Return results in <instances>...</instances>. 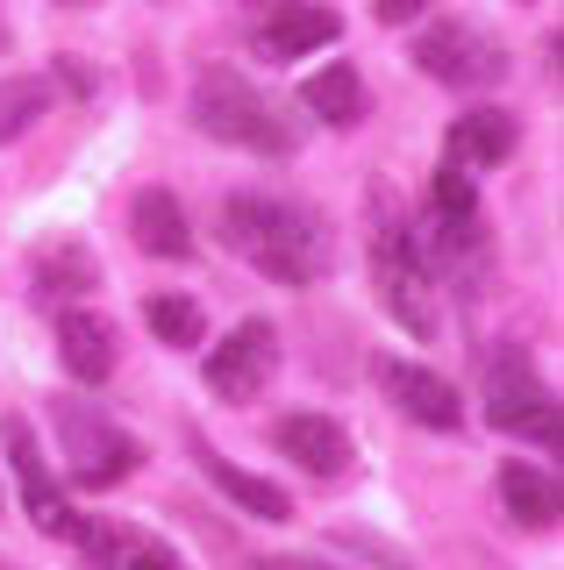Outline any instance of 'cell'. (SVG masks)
I'll return each instance as SVG.
<instances>
[{"label":"cell","mask_w":564,"mask_h":570,"mask_svg":"<svg viewBox=\"0 0 564 570\" xmlns=\"http://www.w3.org/2000/svg\"><path fill=\"white\" fill-rule=\"evenodd\" d=\"M94 278H100V264H94V249H86V243H43L37 249V293L79 299V293H94Z\"/></svg>","instance_id":"ac0fdd59"},{"label":"cell","mask_w":564,"mask_h":570,"mask_svg":"<svg viewBox=\"0 0 564 570\" xmlns=\"http://www.w3.org/2000/svg\"><path fill=\"white\" fill-rule=\"evenodd\" d=\"M193 121H201L215 142H236V150H257V157H286L293 150V121L228 65L201 71V86H193Z\"/></svg>","instance_id":"7a4b0ae2"},{"label":"cell","mask_w":564,"mask_h":570,"mask_svg":"<svg viewBox=\"0 0 564 570\" xmlns=\"http://www.w3.org/2000/svg\"><path fill=\"white\" fill-rule=\"evenodd\" d=\"M515 157V115L507 107H471V115L450 121V165L457 171H486Z\"/></svg>","instance_id":"7c38bea8"},{"label":"cell","mask_w":564,"mask_h":570,"mask_svg":"<svg viewBox=\"0 0 564 570\" xmlns=\"http://www.w3.org/2000/svg\"><path fill=\"white\" fill-rule=\"evenodd\" d=\"M193 456H201V471L215 478V485H222L228 499H236V507L251 513V521H293V499L279 492L272 478H257V471H236V463H228V456H215L207 442H193Z\"/></svg>","instance_id":"9a60e30c"},{"label":"cell","mask_w":564,"mask_h":570,"mask_svg":"<svg viewBox=\"0 0 564 570\" xmlns=\"http://www.w3.org/2000/svg\"><path fill=\"white\" fill-rule=\"evenodd\" d=\"M337 36H343V14L322 8V0H264V14H257V58L264 65H293V58H308V50L337 43Z\"/></svg>","instance_id":"52a82bcc"},{"label":"cell","mask_w":564,"mask_h":570,"mask_svg":"<svg viewBox=\"0 0 564 570\" xmlns=\"http://www.w3.org/2000/svg\"><path fill=\"white\" fill-rule=\"evenodd\" d=\"M50 94H58V86H50L43 71H22V79H0V142H8V136H22L37 115H50Z\"/></svg>","instance_id":"d6986e66"},{"label":"cell","mask_w":564,"mask_h":570,"mask_svg":"<svg viewBox=\"0 0 564 570\" xmlns=\"http://www.w3.org/2000/svg\"><path fill=\"white\" fill-rule=\"evenodd\" d=\"M58 356H65V371H72L79 385L115 379V321H100V314L72 307V314L58 321Z\"/></svg>","instance_id":"4fadbf2b"},{"label":"cell","mask_w":564,"mask_h":570,"mask_svg":"<svg viewBox=\"0 0 564 570\" xmlns=\"http://www.w3.org/2000/svg\"><path fill=\"white\" fill-rule=\"evenodd\" d=\"M543 406H551V392H543L528 350H500V356H493V364H486V421L507 428V435H522Z\"/></svg>","instance_id":"30bf717a"},{"label":"cell","mask_w":564,"mask_h":570,"mask_svg":"<svg viewBox=\"0 0 564 570\" xmlns=\"http://www.w3.org/2000/svg\"><path fill=\"white\" fill-rule=\"evenodd\" d=\"M58 435H65V463H72L79 492H108L144 463L136 435H121L108 414H94L86 400H58Z\"/></svg>","instance_id":"277c9868"},{"label":"cell","mask_w":564,"mask_h":570,"mask_svg":"<svg viewBox=\"0 0 564 570\" xmlns=\"http://www.w3.org/2000/svg\"><path fill=\"white\" fill-rule=\"evenodd\" d=\"M272 371H279V328L272 321H236V328L207 350V385H215L222 400H251V392L272 385Z\"/></svg>","instance_id":"8992f818"},{"label":"cell","mask_w":564,"mask_h":570,"mask_svg":"<svg viewBox=\"0 0 564 570\" xmlns=\"http://www.w3.org/2000/svg\"><path fill=\"white\" fill-rule=\"evenodd\" d=\"M372 278H379V299H386V314H393L400 328H408V335H436L429 257H421L415 228L400 222L393 207H379V228H372Z\"/></svg>","instance_id":"3957f363"},{"label":"cell","mask_w":564,"mask_h":570,"mask_svg":"<svg viewBox=\"0 0 564 570\" xmlns=\"http://www.w3.org/2000/svg\"><path fill=\"white\" fill-rule=\"evenodd\" d=\"M144 321H150V335H157V343H172V350L201 343V328H207L201 299H179V293H157L150 307H144Z\"/></svg>","instance_id":"ffe728a7"},{"label":"cell","mask_w":564,"mask_h":570,"mask_svg":"<svg viewBox=\"0 0 564 570\" xmlns=\"http://www.w3.org/2000/svg\"><path fill=\"white\" fill-rule=\"evenodd\" d=\"M421 8H429V0H372V14H379V22H393V29H400V22H415Z\"/></svg>","instance_id":"44dd1931"},{"label":"cell","mask_w":564,"mask_h":570,"mask_svg":"<svg viewBox=\"0 0 564 570\" xmlns=\"http://www.w3.org/2000/svg\"><path fill=\"white\" fill-rule=\"evenodd\" d=\"M415 65L429 71V79H444V86H500L507 79V50L493 43L486 29H471V22L421 29L415 36Z\"/></svg>","instance_id":"5b68a950"},{"label":"cell","mask_w":564,"mask_h":570,"mask_svg":"<svg viewBox=\"0 0 564 570\" xmlns=\"http://www.w3.org/2000/svg\"><path fill=\"white\" fill-rule=\"evenodd\" d=\"M0 442H8V456H14V478H22V507H29V521H37L43 534H72V507H65V492L50 485V471H43V450H37V428L29 421H0Z\"/></svg>","instance_id":"ba28073f"},{"label":"cell","mask_w":564,"mask_h":570,"mask_svg":"<svg viewBox=\"0 0 564 570\" xmlns=\"http://www.w3.org/2000/svg\"><path fill=\"white\" fill-rule=\"evenodd\" d=\"M379 385L393 392V406L408 421H421V428H436V435H450V428H465V400H457V385L450 379H436L429 364H379Z\"/></svg>","instance_id":"9c48e42d"},{"label":"cell","mask_w":564,"mask_h":570,"mask_svg":"<svg viewBox=\"0 0 564 570\" xmlns=\"http://www.w3.org/2000/svg\"><path fill=\"white\" fill-rule=\"evenodd\" d=\"M272 442L301 463L308 478H343L350 471V435L329 414H286V421L272 428Z\"/></svg>","instance_id":"8fae6325"},{"label":"cell","mask_w":564,"mask_h":570,"mask_svg":"<svg viewBox=\"0 0 564 570\" xmlns=\"http://www.w3.org/2000/svg\"><path fill=\"white\" fill-rule=\"evenodd\" d=\"M522 435H536V442H543V450H557V435H564V428H557V400H551V406H543V414H536V421H528V428H522Z\"/></svg>","instance_id":"7402d4cb"},{"label":"cell","mask_w":564,"mask_h":570,"mask_svg":"<svg viewBox=\"0 0 564 570\" xmlns=\"http://www.w3.org/2000/svg\"><path fill=\"white\" fill-rule=\"evenodd\" d=\"M500 507H507V521L515 528H557V485H551V471H536V463H507L500 471Z\"/></svg>","instance_id":"2e32d148"},{"label":"cell","mask_w":564,"mask_h":570,"mask_svg":"<svg viewBox=\"0 0 564 570\" xmlns=\"http://www.w3.org/2000/svg\"><path fill=\"white\" fill-rule=\"evenodd\" d=\"M129 236L150 249V257H186L193 249V228H186V207L172 200L165 186H144L129 200Z\"/></svg>","instance_id":"5bb4252c"},{"label":"cell","mask_w":564,"mask_h":570,"mask_svg":"<svg viewBox=\"0 0 564 570\" xmlns=\"http://www.w3.org/2000/svg\"><path fill=\"white\" fill-rule=\"evenodd\" d=\"M257 570H329V563H301V557H279V563H257Z\"/></svg>","instance_id":"603a6c76"},{"label":"cell","mask_w":564,"mask_h":570,"mask_svg":"<svg viewBox=\"0 0 564 570\" xmlns=\"http://www.w3.org/2000/svg\"><path fill=\"white\" fill-rule=\"evenodd\" d=\"M222 228H228V249L243 264H257L272 285H314L329 264V243L314 228V214L293 200H272V193H228Z\"/></svg>","instance_id":"6da1fadb"},{"label":"cell","mask_w":564,"mask_h":570,"mask_svg":"<svg viewBox=\"0 0 564 570\" xmlns=\"http://www.w3.org/2000/svg\"><path fill=\"white\" fill-rule=\"evenodd\" d=\"M0 50H8V29H0Z\"/></svg>","instance_id":"cb8c5ba5"},{"label":"cell","mask_w":564,"mask_h":570,"mask_svg":"<svg viewBox=\"0 0 564 570\" xmlns=\"http://www.w3.org/2000/svg\"><path fill=\"white\" fill-rule=\"evenodd\" d=\"M301 100L329 121V129L364 121V79H358V65H322V71H308V79H301Z\"/></svg>","instance_id":"e0dca14e"}]
</instances>
